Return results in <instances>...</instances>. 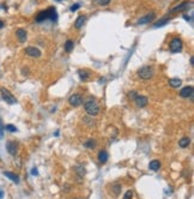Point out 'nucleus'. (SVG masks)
<instances>
[{
  "instance_id": "28",
  "label": "nucleus",
  "mask_w": 194,
  "mask_h": 199,
  "mask_svg": "<svg viewBox=\"0 0 194 199\" xmlns=\"http://www.w3.org/2000/svg\"><path fill=\"white\" fill-rule=\"evenodd\" d=\"M113 188H114V192H115V194L117 196V194H119V192H120V190H121V186H120V185H115Z\"/></svg>"
},
{
  "instance_id": "12",
  "label": "nucleus",
  "mask_w": 194,
  "mask_h": 199,
  "mask_svg": "<svg viewBox=\"0 0 194 199\" xmlns=\"http://www.w3.org/2000/svg\"><path fill=\"white\" fill-rule=\"evenodd\" d=\"M16 36H17V38H18V41H19V42L24 43V42L26 41L28 34H26V31H25L24 29H18V30L16 31Z\"/></svg>"
},
{
  "instance_id": "6",
  "label": "nucleus",
  "mask_w": 194,
  "mask_h": 199,
  "mask_svg": "<svg viewBox=\"0 0 194 199\" xmlns=\"http://www.w3.org/2000/svg\"><path fill=\"white\" fill-rule=\"evenodd\" d=\"M68 102H70V104L73 106V107H79V106L83 103V96H82L80 94H73V95L70 96Z\"/></svg>"
},
{
  "instance_id": "20",
  "label": "nucleus",
  "mask_w": 194,
  "mask_h": 199,
  "mask_svg": "<svg viewBox=\"0 0 194 199\" xmlns=\"http://www.w3.org/2000/svg\"><path fill=\"white\" fill-rule=\"evenodd\" d=\"M73 47H74V42L72 40H67L66 43H65V51L67 53H71L73 51Z\"/></svg>"
},
{
  "instance_id": "34",
  "label": "nucleus",
  "mask_w": 194,
  "mask_h": 199,
  "mask_svg": "<svg viewBox=\"0 0 194 199\" xmlns=\"http://www.w3.org/2000/svg\"><path fill=\"white\" fill-rule=\"evenodd\" d=\"M1 28H4V22H2V20H0V29H1Z\"/></svg>"
},
{
  "instance_id": "32",
  "label": "nucleus",
  "mask_w": 194,
  "mask_h": 199,
  "mask_svg": "<svg viewBox=\"0 0 194 199\" xmlns=\"http://www.w3.org/2000/svg\"><path fill=\"white\" fill-rule=\"evenodd\" d=\"M183 18H185L186 20H191V19H192L191 17H188V16H186V14H183Z\"/></svg>"
},
{
  "instance_id": "10",
  "label": "nucleus",
  "mask_w": 194,
  "mask_h": 199,
  "mask_svg": "<svg viewBox=\"0 0 194 199\" xmlns=\"http://www.w3.org/2000/svg\"><path fill=\"white\" fill-rule=\"evenodd\" d=\"M193 95V87H185L180 90V96L183 99H188Z\"/></svg>"
},
{
  "instance_id": "13",
  "label": "nucleus",
  "mask_w": 194,
  "mask_h": 199,
  "mask_svg": "<svg viewBox=\"0 0 194 199\" xmlns=\"http://www.w3.org/2000/svg\"><path fill=\"white\" fill-rule=\"evenodd\" d=\"M189 6H191V2L186 1V2H182L181 5H177V6H175L174 8H171L170 12H175V11H185V10H187Z\"/></svg>"
},
{
  "instance_id": "25",
  "label": "nucleus",
  "mask_w": 194,
  "mask_h": 199,
  "mask_svg": "<svg viewBox=\"0 0 194 199\" xmlns=\"http://www.w3.org/2000/svg\"><path fill=\"white\" fill-rule=\"evenodd\" d=\"M76 170L79 173V176H84V174H85V170H84V168H82V167H76Z\"/></svg>"
},
{
  "instance_id": "9",
  "label": "nucleus",
  "mask_w": 194,
  "mask_h": 199,
  "mask_svg": "<svg viewBox=\"0 0 194 199\" xmlns=\"http://www.w3.org/2000/svg\"><path fill=\"white\" fill-rule=\"evenodd\" d=\"M134 102L137 103V106L138 107H140V108H143V107H145L146 104H147V97L146 96H143V95H135V97H134Z\"/></svg>"
},
{
  "instance_id": "1",
  "label": "nucleus",
  "mask_w": 194,
  "mask_h": 199,
  "mask_svg": "<svg viewBox=\"0 0 194 199\" xmlns=\"http://www.w3.org/2000/svg\"><path fill=\"white\" fill-rule=\"evenodd\" d=\"M47 19H49V20H52V22H55V20L58 19V14H56L55 7H48L47 10L38 12V14H37V17H36V22H37V23H41V22L47 20Z\"/></svg>"
},
{
  "instance_id": "16",
  "label": "nucleus",
  "mask_w": 194,
  "mask_h": 199,
  "mask_svg": "<svg viewBox=\"0 0 194 199\" xmlns=\"http://www.w3.org/2000/svg\"><path fill=\"white\" fill-rule=\"evenodd\" d=\"M98 161H99L101 163H105V162L108 161V152H107L105 150L99 151V154H98Z\"/></svg>"
},
{
  "instance_id": "33",
  "label": "nucleus",
  "mask_w": 194,
  "mask_h": 199,
  "mask_svg": "<svg viewBox=\"0 0 194 199\" xmlns=\"http://www.w3.org/2000/svg\"><path fill=\"white\" fill-rule=\"evenodd\" d=\"M2 197H4V192L0 190V199H2Z\"/></svg>"
},
{
  "instance_id": "23",
  "label": "nucleus",
  "mask_w": 194,
  "mask_h": 199,
  "mask_svg": "<svg viewBox=\"0 0 194 199\" xmlns=\"http://www.w3.org/2000/svg\"><path fill=\"white\" fill-rule=\"evenodd\" d=\"M169 20H170V18H163V19H161L158 23H156L155 26H156V28H158V26H163V25H165Z\"/></svg>"
},
{
  "instance_id": "30",
  "label": "nucleus",
  "mask_w": 194,
  "mask_h": 199,
  "mask_svg": "<svg viewBox=\"0 0 194 199\" xmlns=\"http://www.w3.org/2000/svg\"><path fill=\"white\" fill-rule=\"evenodd\" d=\"M79 7H80V4H74L71 6V11H77Z\"/></svg>"
},
{
  "instance_id": "21",
  "label": "nucleus",
  "mask_w": 194,
  "mask_h": 199,
  "mask_svg": "<svg viewBox=\"0 0 194 199\" xmlns=\"http://www.w3.org/2000/svg\"><path fill=\"white\" fill-rule=\"evenodd\" d=\"M189 143H191V139H189L188 137H183V138H181V139L179 140V145H180L181 148H187V146L189 145Z\"/></svg>"
},
{
  "instance_id": "19",
  "label": "nucleus",
  "mask_w": 194,
  "mask_h": 199,
  "mask_svg": "<svg viewBox=\"0 0 194 199\" xmlns=\"http://www.w3.org/2000/svg\"><path fill=\"white\" fill-rule=\"evenodd\" d=\"M78 76H79V78L82 79V81H88L89 79V77H90V73L86 71V70H80L79 72H78Z\"/></svg>"
},
{
  "instance_id": "3",
  "label": "nucleus",
  "mask_w": 194,
  "mask_h": 199,
  "mask_svg": "<svg viewBox=\"0 0 194 199\" xmlns=\"http://www.w3.org/2000/svg\"><path fill=\"white\" fill-rule=\"evenodd\" d=\"M138 76L141 78V79H150V78H152V76H153V69L151 67V66H144V67H141L139 71H138Z\"/></svg>"
},
{
  "instance_id": "27",
  "label": "nucleus",
  "mask_w": 194,
  "mask_h": 199,
  "mask_svg": "<svg viewBox=\"0 0 194 199\" xmlns=\"http://www.w3.org/2000/svg\"><path fill=\"white\" fill-rule=\"evenodd\" d=\"M132 196H133V192H132V191H127L126 194H125V197H123V199H132Z\"/></svg>"
},
{
  "instance_id": "7",
  "label": "nucleus",
  "mask_w": 194,
  "mask_h": 199,
  "mask_svg": "<svg viewBox=\"0 0 194 199\" xmlns=\"http://www.w3.org/2000/svg\"><path fill=\"white\" fill-rule=\"evenodd\" d=\"M155 17H156V13H155V12H150V13H147L146 16L141 17V18L138 20V24H139V25H144V24L151 23V22L155 19Z\"/></svg>"
},
{
  "instance_id": "17",
  "label": "nucleus",
  "mask_w": 194,
  "mask_h": 199,
  "mask_svg": "<svg viewBox=\"0 0 194 199\" xmlns=\"http://www.w3.org/2000/svg\"><path fill=\"white\" fill-rule=\"evenodd\" d=\"M149 168H150L151 170L156 172V170H158V169L161 168V162H159V161H157V160H153V161H151V162H150Z\"/></svg>"
},
{
  "instance_id": "29",
  "label": "nucleus",
  "mask_w": 194,
  "mask_h": 199,
  "mask_svg": "<svg viewBox=\"0 0 194 199\" xmlns=\"http://www.w3.org/2000/svg\"><path fill=\"white\" fill-rule=\"evenodd\" d=\"M98 2H99V5H102V6H107V5L110 2V0H98Z\"/></svg>"
},
{
  "instance_id": "14",
  "label": "nucleus",
  "mask_w": 194,
  "mask_h": 199,
  "mask_svg": "<svg viewBox=\"0 0 194 199\" xmlns=\"http://www.w3.org/2000/svg\"><path fill=\"white\" fill-rule=\"evenodd\" d=\"M85 20H86V17H85V16H79V17L76 19L74 28H76V29H80V28H83V25H84Z\"/></svg>"
},
{
  "instance_id": "15",
  "label": "nucleus",
  "mask_w": 194,
  "mask_h": 199,
  "mask_svg": "<svg viewBox=\"0 0 194 199\" xmlns=\"http://www.w3.org/2000/svg\"><path fill=\"white\" fill-rule=\"evenodd\" d=\"M182 84V81L179 79V78H173V79H169V85L171 88H180Z\"/></svg>"
},
{
  "instance_id": "35",
  "label": "nucleus",
  "mask_w": 194,
  "mask_h": 199,
  "mask_svg": "<svg viewBox=\"0 0 194 199\" xmlns=\"http://www.w3.org/2000/svg\"><path fill=\"white\" fill-rule=\"evenodd\" d=\"M55 1H62V0H55Z\"/></svg>"
},
{
  "instance_id": "24",
  "label": "nucleus",
  "mask_w": 194,
  "mask_h": 199,
  "mask_svg": "<svg viewBox=\"0 0 194 199\" xmlns=\"http://www.w3.org/2000/svg\"><path fill=\"white\" fill-rule=\"evenodd\" d=\"M5 128H6L7 131H10V132H17V131H18V130H17V127H16L14 125H11V124L6 125V126H5Z\"/></svg>"
},
{
  "instance_id": "2",
  "label": "nucleus",
  "mask_w": 194,
  "mask_h": 199,
  "mask_svg": "<svg viewBox=\"0 0 194 199\" xmlns=\"http://www.w3.org/2000/svg\"><path fill=\"white\" fill-rule=\"evenodd\" d=\"M84 109H85V112H86L89 115H91V116L98 115V114H99V110H101L98 103H97L95 100H89V101H86L85 104H84Z\"/></svg>"
},
{
  "instance_id": "18",
  "label": "nucleus",
  "mask_w": 194,
  "mask_h": 199,
  "mask_svg": "<svg viewBox=\"0 0 194 199\" xmlns=\"http://www.w3.org/2000/svg\"><path fill=\"white\" fill-rule=\"evenodd\" d=\"M4 175H5L6 178H8L10 180H12L13 182H16V184H18V182H19V178H18L16 174L11 173V172H5V173H4Z\"/></svg>"
},
{
  "instance_id": "22",
  "label": "nucleus",
  "mask_w": 194,
  "mask_h": 199,
  "mask_svg": "<svg viewBox=\"0 0 194 199\" xmlns=\"http://www.w3.org/2000/svg\"><path fill=\"white\" fill-rule=\"evenodd\" d=\"M84 146H85V148H88V149H94V148L96 146V142H95V140H92V139H89V140L84 144Z\"/></svg>"
},
{
  "instance_id": "5",
  "label": "nucleus",
  "mask_w": 194,
  "mask_h": 199,
  "mask_svg": "<svg viewBox=\"0 0 194 199\" xmlns=\"http://www.w3.org/2000/svg\"><path fill=\"white\" fill-rule=\"evenodd\" d=\"M169 49L171 53H179L182 51V41L179 37H175L171 40L170 44H169Z\"/></svg>"
},
{
  "instance_id": "8",
  "label": "nucleus",
  "mask_w": 194,
  "mask_h": 199,
  "mask_svg": "<svg viewBox=\"0 0 194 199\" xmlns=\"http://www.w3.org/2000/svg\"><path fill=\"white\" fill-rule=\"evenodd\" d=\"M24 52H25L26 55H29L31 58H38V57H41V51L38 48H36V47H26Z\"/></svg>"
},
{
  "instance_id": "4",
  "label": "nucleus",
  "mask_w": 194,
  "mask_h": 199,
  "mask_svg": "<svg viewBox=\"0 0 194 199\" xmlns=\"http://www.w3.org/2000/svg\"><path fill=\"white\" fill-rule=\"evenodd\" d=\"M0 93H1V97H2V100H4L5 102H7L8 104H14V103H17L16 97H14V96H13L7 89L1 88V89H0Z\"/></svg>"
},
{
  "instance_id": "11",
  "label": "nucleus",
  "mask_w": 194,
  "mask_h": 199,
  "mask_svg": "<svg viewBox=\"0 0 194 199\" xmlns=\"http://www.w3.org/2000/svg\"><path fill=\"white\" fill-rule=\"evenodd\" d=\"M6 149H7L8 154H11L12 156H14L17 154V150H18V144L16 142H7Z\"/></svg>"
},
{
  "instance_id": "26",
  "label": "nucleus",
  "mask_w": 194,
  "mask_h": 199,
  "mask_svg": "<svg viewBox=\"0 0 194 199\" xmlns=\"http://www.w3.org/2000/svg\"><path fill=\"white\" fill-rule=\"evenodd\" d=\"M4 125H2V121H1V119H0V139L4 137Z\"/></svg>"
},
{
  "instance_id": "31",
  "label": "nucleus",
  "mask_w": 194,
  "mask_h": 199,
  "mask_svg": "<svg viewBox=\"0 0 194 199\" xmlns=\"http://www.w3.org/2000/svg\"><path fill=\"white\" fill-rule=\"evenodd\" d=\"M31 174H32V175H37V174H38V172H37V169H36V168H34V169L31 170Z\"/></svg>"
}]
</instances>
